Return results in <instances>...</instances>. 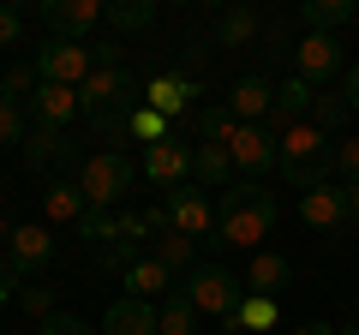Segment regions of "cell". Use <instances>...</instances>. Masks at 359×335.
Instances as JSON below:
<instances>
[{
  "instance_id": "1",
  "label": "cell",
  "mask_w": 359,
  "mask_h": 335,
  "mask_svg": "<svg viewBox=\"0 0 359 335\" xmlns=\"http://www.w3.org/2000/svg\"><path fill=\"white\" fill-rule=\"evenodd\" d=\"M269 228H276V198H269L264 186L240 180V186L222 192V204H216V245L257 252V240H269Z\"/></svg>"
},
{
  "instance_id": "2",
  "label": "cell",
  "mask_w": 359,
  "mask_h": 335,
  "mask_svg": "<svg viewBox=\"0 0 359 335\" xmlns=\"http://www.w3.org/2000/svg\"><path fill=\"white\" fill-rule=\"evenodd\" d=\"M282 180L294 186L299 198L306 192H318V186H330V174H335V144H330V132H318L311 120H299V126H287L282 132Z\"/></svg>"
},
{
  "instance_id": "3",
  "label": "cell",
  "mask_w": 359,
  "mask_h": 335,
  "mask_svg": "<svg viewBox=\"0 0 359 335\" xmlns=\"http://www.w3.org/2000/svg\"><path fill=\"white\" fill-rule=\"evenodd\" d=\"M72 180L84 186V204H90V210H114L120 198L132 192V162H126L120 150H96V156L78 162Z\"/></svg>"
},
{
  "instance_id": "4",
  "label": "cell",
  "mask_w": 359,
  "mask_h": 335,
  "mask_svg": "<svg viewBox=\"0 0 359 335\" xmlns=\"http://www.w3.org/2000/svg\"><path fill=\"white\" fill-rule=\"evenodd\" d=\"M180 294L198 306V317H222V323H228L233 306L245 299V282H240V275H228L222 264H198V270L186 275V287H180Z\"/></svg>"
},
{
  "instance_id": "5",
  "label": "cell",
  "mask_w": 359,
  "mask_h": 335,
  "mask_svg": "<svg viewBox=\"0 0 359 335\" xmlns=\"http://www.w3.org/2000/svg\"><path fill=\"white\" fill-rule=\"evenodd\" d=\"M96 72V48L90 42H42L36 48V78L42 84H66V90H78L84 78Z\"/></svg>"
},
{
  "instance_id": "6",
  "label": "cell",
  "mask_w": 359,
  "mask_h": 335,
  "mask_svg": "<svg viewBox=\"0 0 359 335\" xmlns=\"http://www.w3.org/2000/svg\"><path fill=\"white\" fill-rule=\"evenodd\" d=\"M36 13H42V25L54 30V42H90V30L108 25L102 0H42Z\"/></svg>"
},
{
  "instance_id": "7",
  "label": "cell",
  "mask_w": 359,
  "mask_h": 335,
  "mask_svg": "<svg viewBox=\"0 0 359 335\" xmlns=\"http://www.w3.org/2000/svg\"><path fill=\"white\" fill-rule=\"evenodd\" d=\"M228 156H233V174H245V180L257 186L269 168L282 162V138H276L269 126H240L233 144H228Z\"/></svg>"
},
{
  "instance_id": "8",
  "label": "cell",
  "mask_w": 359,
  "mask_h": 335,
  "mask_svg": "<svg viewBox=\"0 0 359 335\" xmlns=\"http://www.w3.org/2000/svg\"><path fill=\"white\" fill-rule=\"evenodd\" d=\"M192 156H198V144H186V138L150 144V150H144V180L162 186V192H180V186L192 180Z\"/></svg>"
},
{
  "instance_id": "9",
  "label": "cell",
  "mask_w": 359,
  "mask_h": 335,
  "mask_svg": "<svg viewBox=\"0 0 359 335\" xmlns=\"http://www.w3.org/2000/svg\"><path fill=\"white\" fill-rule=\"evenodd\" d=\"M341 66H347V54H341V42H335V36H323V30H306V36H299L294 72L306 78V84H330Z\"/></svg>"
},
{
  "instance_id": "10",
  "label": "cell",
  "mask_w": 359,
  "mask_h": 335,
  "mask_svg": "<svg viewBox=\"0 0 359 335\" xmlns=\"http://www.w3.org/2000/svg\"><path fill=\"white\" fill-rule=\"evenodd\" d=\"M168 216H174V228L186 233V240H210V233H216V204L204 198V186L168 192Z\"/></svg>"
},
{
  "instance_id": "11",
  "label": "cell",
  "mask_w": 359,
  "mask_h": 335,
  "mask_svg": "<svg viewBox=\"0 0 359 335\" xmlns=\"http://www.w3.org/2000/svg\"><path fill=\"white\" fill-rule=\"evenodd\" d=\"M6 258H13L18 275H42L54 264V233L42 221H18L13 228V245H6Z\"/></svg>"
},
{
  "instance_id": "12",
  "label": "cell",
  "mask_w": 359,
  "mask_h": 335,
  "mask_svg": "<svg viewBox=\"0 0 359 335\" xmlns=\"http://www.w3.org/2000/svg\"><path fill=\"white\" fill-rule=\"evenodd\" d=\"M192 96H204V84H198V78H186V72H156L150 84H144V108H156V114H168V120L186 114V102H192Z\"/></svg>"
},
{
  "instance_id": "13",
  "label": "cell",
  "mask_w": 359,
  "mask_h": 335,
  "mask_svg": "<svg viewBox=\"0 0 359 335\" xmlns=\"http://www.w3.org/2000/svg\"><path fill=\"white\" fill-rule=\"evenodd\" d=\"M299 221L318 228V233L347 228V186H318V192H306L299 198Z\"/></svg>"
},
{
  "instance_id": "14",
  "label": "cell",
  "mask_w": 359,
  "mask_h": 335,
  "mask_svg": "<svg viewBox=\"0 0 359 335\" xmlns=\"http://www.w3.org/2000/svg\"><path fill=\"white\" fill-rule=\"evenodd\" d=\"M30 114H36V126H54L66 132L84 108H78V90H66V84H36V96H30Z\"/></svg>"
},
{
  "instance_id": "15",
  "label": "cell",
  "mask_w": 359,
  "mask_h": 335,
  "mask_svg": "<svg viewBox=\"0 0 359 335\" xmlns=\"http://www.w3.org/2000/svg\"><path fill=\"white\" fill-rule=\"evenodd\" d=\"M228 114L240 120V126H264V114H276V90H269L264 78H240L233 84V96H228Z\"/></svg>"
},
{
  "instance_id": "16",
  "label": "cell",
  "mask_w": 359,
  "mask_h": 335,
  "mask_svg": "<svg viewBox=\"0 0 359 335\" xmlns=\"http://www.w3.org/2000/svg\"><path fill=\"white\" fill-rule=\"evenodd\" d=\"M102 335H156V306L120 294L114 306H108V317H102Z\"/></svg>"
},
{
  "instance_id": "17",
  "label": "cell",
  "mask_w": 359,
  "mask_h": 335,
  "mask_svg": "<svg viewBox=\"0 0 359 335\" xmlns=\"http://www.w3.org/2000/svg\"><path fill=\"white\" fill-rule=\"evenodd\" d=\"M287 282H294V264H287L282 252H252V264H245V287H252V294L276 299Z\"/></svg>"
},
{
  "instance_id": "18",
  "label": "cell",
  "mask_w": 359,
  "mask_h": 335,
  "mask_svg": "<svg viewBox=\"0 0 359 335\" xmlns=\"http://www.w3.org/2000/svg\"><path fill=\"white\" fill-rule=\"evenodd\" d=\"M84 186L78 180H54L48 192H42V216L54 221V228H78V221H84Z\"/></svg>"
},
{
  "instance_id": "19",
  "label": "cell",
  "mask_w": 359,
  "mask_h": 335,
  "mask_svg": "<svg viewBox=\"0 0 359 335\" xmlns=\"http://www.w3.org/2000/svg\"><path fill=\"white\" fill-rule=\"evenodd\" d=\"M257 30H264L257 6H222V13H216V30H210V36H216V48H245Z\"/></svg>"
},
{
  "instance_id": "20",
  "label": "cell",
  "mask_w": 359,
  "mask_h": 335,
  "mask_svg": "<svg viewBox=\"0 0 359 335\" xmlns=\"http://www.w3.org/2000/svg\"><path fill=\"white\" fill-rule=\"evenodd\" d=\"M150 258L162 264V270H174V275H192L198 270V240H186L180 228H168V233L150 240Z\"/></svg>"
},
{
  "instance_id": "21",
  "label": "cell",
  "mask_w": 359,
  "mask_h": 335,
  "mask_svg": "<svg viewBox=\"0 0 359 335\" xmlns=\"http://www.w3.org/2000/svg\"><path fill=\"white\" fill-rule=\"evenodd\" d=\"M192 180L210 186V192H228V180H233V156H228V144H198V156H192Z\"/></svg>"
},
{
  "instance_id": "22",
  "label": "cell",
  "mask_w": 359,
  "mask_h": 335,
  "mask_svg": "<svg viewBox=\"0 0 359 335\" xmlns=\"http://www.w3.org/2000/svg\"><path fill=\"white\" fill-rule=\"evenodd\" d=\"M54 162H72V144H66V132H54V126H36V132H30V138H25V168H36V174H42V168H54Z\"/></svg>"
},
{
  "instance_id": "23",
  "label": "cell",
  "mask_w": 359,
  "mask_h": 335,
  "mask_svg": "<svg viewBox=\"0 0 359 335\" xmlns=\"http://www.w3.org/2000/svg\"><path fill=\"white\" fill-rule=\"evenodd\" d=\"M311 102H318V84H306V78H287V84H276V120L282 126H299V120H311Z\"/></svg>"
},
{
  "instance_id": "24",
  "label": "cell",
  "mask_w": 359,
  "mask_h": 335,
  "mask_svg": "<svg viewBox=\"0 0 359 335\" xmlns=\"http://www.w3.org/2000/svg\"><path fill=\"white\" fill-rule=\"evenodd\" d=\"M126 294H132V299H150V306H162V299L174 294V270H162L156 258L132 264V275H126Z\"/></svg>"
},
{
  "instance_id": "25",
  "label": "cell",
  "mask_w": 359,
  "mask_h": 335,
  "mask_svg": "<svg viewBox=\"0 0 359 335\" xmlns=\"http://www.w3.org/2000/svg\"><path fill=\"white\" fill-rule=\"evenodd\" d=\"M353 0H306V6H299V25L306 30H323V36H335V30L341 25H353Z\"/></svg>"
},
{
  "instance_id": "26",
  "label": "cell",
  "mask_w": 359,
  "mask_h": 335,
  "mask_svg": "<svg viewBox=\"0 0 359 335\" xmlns=\"http://www.w3.org/2000/svg\"><path fill=\"white\" fill-rule=\"evenodd\" d=\"M276 317H282V306H276V299L245 294L240 306H233V317H228V335H245V329H276Z\"/></svg>"
},
{
  "instance_id": "27",
  "label": "cell",
  "mask_w": 359,
  "mask_h": 335,
  "mask_svg": "<svg viewBox=\"0 0 359 335\" xmlns=\"http://www.w3.org/2000/svg\"><path fill=\"white\" fill-rule=\"evenodd\" d=\"M156 335H198V306L186 294H168L156 306Z\"/></svg>"
},
{
  "instance_id": "28",
  "label": "cell",
  "mask_w": 359,
  "mask_h": 335,
  "mask_svg": "<svg viewBox=\"0 0 359 335\" xmlns=\"http://www.w3.org/2000/svg\"><path fill=\"white\" fill-rule=\"evenodd\" d=\"M90 264H96L102 275H120V282H126V275H132V264H144V245H138V240H114V245H96V258H90Z\"/></svg>"
},
{
  "instance_id": "29",
  "label": "cell",
  "mask_w": 359,
  "mask_h": 335,
  "mask_svg": "<svg viewBox=\"0 0 359 335\" xmlns=\"http://www.w3.org/2000/svg\"><path fill=\"white\" fill-rule=\"evenodd\" d=\"M126 138H138L144 150H150V144H168V138H174V120H168V114H156V108H132Z\"/></svg>"
},
{
  "instance_id": "30",
  "label": "cell",
  "mask_w": 359,
  "mask_h": 335,
  "mask_svg": "<svg viewBox=\"0 0 359 335\" xmlns=\"http://www.w3.org/2000/svg\"><path fill=\"white\" fill-rule=\"evenodd\" d=\"M156 25V0H114L108 6V30H150Z\"/></svg>"
},
{
  "instance_id": "31",
  "label": "cell",
  "mask_w": 359,
  "mask_h": 335,
  "mask_svg": "<svg viewBox=\"0 0 359 335\" xmlns=\"http://www.w3.org/2000/svg\"><path fill=\"white\" fill-rule=\"evenodd\" d=\"M78 233H84V240H96V245H114V240H126V228H120V210H84Z\"/></svg>"
},
{
  "instance_id": "32",
  "label": "cell",
  "mask_w": 359,
  "mask_h": 335,
  "mask_svg": "<svg viewBox=\"0 0 359 335\" xmlns=\"http://www.w3.org/2000/svg\"><path fill=\"white\" fill-rule=\"evenodd\" d=\"M233 132H240V120L228 108H204L198 114V144H233Z\"/></svg>"
},
{
  "instance_id": "33",
  "label": "cell",
  "mask_w": 359,
  "mask_h": 335,
  "mask_svg": "<svg viewBox=\"0 0 359 335\" xmlns=\"http://www.w3.org/2000/svg\"><path fill=\"white\" fill-rule=\"evenodd\" d=\"M25 102H6L0 96V150H13V144H25Z\"/></svg>"
},
{
  "instance_id": "34",
  "label": "cell",
  "mask_w": 359,
  "mask_h": 335,
  "mask_svg": "<svg viewBox=\"0 0 359 335\" xmlns=\"http://www.w3.org/2000/svg\"><path fill=\"white\" fill-rule=\"evenodd\" d=\"M341 120H347V96H323V90H318V102H311V126H318V132H335Z\"/></svg>"
},
{
  "instance_id": "35",
  "label": "cell",
  "mask_w": 359,
  "mask_h": 335,
  "mask_svg": "<svg viewBox=\"0 0 359 335\" xmlns=\"http://www.w3.org/2000/svg\"><path fill=\"white\" fill-rule=\"evenodd\" d=\"M18 311H30L36 323H48L54 317V287H25V294H18Z\"/></svg>"
},
{
  "instance_id": "36",
  "label": "cell",
  "mask_w": 359,
  "mask_h": 335,
  "mask_svg": "<svg viewBox=\"0 0 359 335\" xmlns=\"http://www.w3.org/2000/svg\"><path fill=\"white\" fill-rule=\"evenodd\" d=\"M42 335H102V329H90L78 311H54V317L42 323Z\"/></svg>"
},
{
  "instance_id": "37",
  "label": "cell",
  "mask_w": 359,
  "mask_h": 335,
  "mask_svg": "<svg viewBox=\"0 0 359 335\" xmlns=\"http://www.w3.org/2000/svg\"><path fill=\"white\" fill-rule=\"evenodd\" d=\"M335 174H341L347 186H359V138H347V144H335Z\"/></svg>"
},
{
  "instance_id": "38",
  "label": "cell",
  "mask_w": 359,
  "mask_h": 335,
  "mask_svg": "<svg viewBox=\"0 0 359 335\" xmlns=\"http://www.w3.org/2000/svg\"><path fill=\"white\" fill-rule=\"evenodd\" d=\"M18 282H25V275H18V270H13V258L0 252V306H13V299L25 294V287H18Z\"/></svg>"
},
{
  "instance_id": "39",
  "label": "cell",
  "mask_w": 359,
  "mask_h": 335,
  "mask_svg": "<svg viewBox=\"0 0 359 335\" xmlns=\"http://www.w3.org/2000/svg\"><path fill=\"white\" fill-rule=\"evenodd\" d=\"M18 36H25V18H18V6H0V48H13Z\"/></svg>"
},
{
  "instance_id": "40",
  "label": "cell",
  "mask_w": 359,
  "mask_h": 335,
  "mask_svg": "<svg viewBox=\"0 0 359 335\" xmlns=\"http://www.w3.org/2000/svg\"><path fill=\"white\" fill-rule=\"evenodd\" d=\"M341 96H347V108H359V60L347 66V84H341Z\"/></svg>"
},
{
  "instance_id": "41",
  "label": "cell",
  "mask_w": 359,
  "mask_h": 335,
  "mask_svg": "<svg viewBox=\"0 0 359 335\" xmlns=\"http://www.w3.org/2000/svg\"><path fill=\"white\" fill-rule=\"evenodd\" d=\"M287 335H341V329H335V323H294Z\"/></svg>"
},
{
  "instance_id": "42",
  "label": "cell",
  "mask_w": 359,
  "mask_h": 335,
  "mask_svg": "<svg viewBox=\"0 0 359 335\" xmlns=\"http://www.w3.org/2000/svg\"><path fill=\"white\" fill-rule=\"evenodd\" d=\"M347 221L359 228V186H347Z\"/></svg>"
},
{
  "instance_id": "43",
  "label": "cell",
  "mask_w": 359,
  "mask_h": 335,
  "mask_svg": "<svg viewBox=\"0 0 359 335\" xmlns=\"http://www.w3.org/2000/svg\"><path fill=\"white\" fill-rule=\"evenodd\" d=\"M13 228H18V221H6V216H0V252L13 245Z\"/></svg>"
},
{
  "instance_id": "44",
  "label": "cell",
  "mask_w": 359,
  "mask_h": 335,
  "mask_svg": "<svg viewBox=\"0 0 359 335\" xmlns=\"http://www.w3.org/2000/svg\"><path fill=\"white\" fill-rule=\"evenodd\" d=\"M341 335H359V323H347V329H341Z\"/></svg>"
},
{
  "instance_id": "45",
  "label": "cell",
  "mask_w": 359,
  "mask_h": 335,
  "mask_svg": "<svg viewBox=\"0 0 359 335\" xmlns=\"http://www.w3.org/2000/svg\"><path fill=\"white\" fill-rule=\"evenodd\" d=\"M353 323H359V306H353Z\"/></svg>"
},
{
  "instance_id": "46",
  "label": "cell",
  "mask_w": 359,
  "mask_h": 335,
  "mask_svg": "<svg viewBox=\"0 0 359 335\" xmlns=\"http://www.w3.org/2000/svg\"><path fill=\"white\" fill-rule=\"evenodd\" d=\"M222 335H228V329H222Z\"/></svg>"
}]
</instances>
